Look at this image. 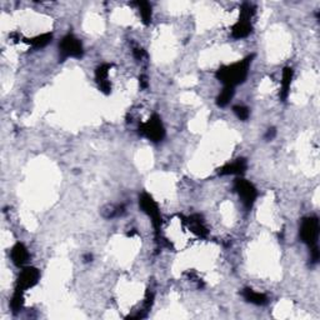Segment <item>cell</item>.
<instances>
[{
    "instance_id": "cell-9",
    "label": "cell",
    "mask_w": 320,
    "mask_h": 320,
    "mask_svg": "<svg viewBox=\"0 0 320 320\" xmlns=\"http://www.w3.org/2000/svg\"><path fill=\"white\" fill-rule=\"evenodd\" d=\"M112 68L110 64H103L100 67L96 68L95 70V79L98 83L99 89L103 91L104 94L112 93V84L109 81V70Z\"/></svg>"
},
{
    "instance_id": "cell-19",
    "label": "cell",
    "mask_w": 320,
    "mask_h": 320,
    "mask_svg": "<svg viewBox=\"0 0 320 320\" xmlns=\"http://www.w3.org/2000/svg\"><path fill=\"white\" fill-rule=\"evenodd\" d=\"M233 112H234V114L237 115L238 119L243 120V122L248 120L249 115H250V112H249L248 108L244 105H235L234 108H233Z\"/></svg>"
},
{
    "instance_id": "cell-1",
    "label": "cell",
    "mask_w": 320,
    "mask_h": 320,
    "mask_svg": "<svg viewBox=\"0 0 320 320\" xmlns=\"http://www.w3.org/2000/svg\"><path fill=\"white\" fill-rule=\"evenodd\" d=\"M253 58L254 55H249V57L240 60V62L219 68L217 73H215V77H217L218 80L224 84V86L235 88L237 85L245 81L246 77H248L249 68H250L251 62H253Z\"/></svg>"
},
{
    "instance_id": "cell-5",
    "label": "cell",
    "mask_w": 320,
    "mask_h": 320,
    "mask_svg": "<svg viewBox=\"0 0 320 320\" xmlns=\"http://www.w3.org/2000/svg\"><path fill=\"white\" fill-rule=\"evenodd\" d=\"M59 50L60 59L62 60L68 59V58H77V59H79L84 54L83 45H81L80 40L75 38L73 34H68L62 39L59 44Z\"/></svg>"
},
{
    "instance_id": "cell-18",
    "label": "cell",
    "mask_w": 320,
    "mask_h": 320,
    "mask_svg": "<svg viewBox=\"0 0 320 320\" xmlns=\"http://www.w3.org/2000/svg\"><path fill=\"white\" fill-rule=\"evenodd\" d=\"M23 294H24L23 290L15 288L14 295H13L12 301H10V306H12L13 313H18V311L23 308V304H24V295H23Z\"/></svg>"
},
{
    "instance_id": "cell-7",
    "label": "cell",
    "mask_w": 320,
    "mask_h": 320,
    "mask_svg": "<svg viewBox=\"0 0 320 320\" xmlns=\"http://www.w3.org/2000/svg\"><path fill=\"white\" fill-rule=\"evenodd\" d=\"M234 188L237 190L239 198L241 199V201H243L244 206L246 209H250L253 206L254 201H255L256 196H258V191H256L255 187L250 182L240 178V179L235 180Z\"/></svg>"
},
{
    "instance_id": "cell-21",
    "label": "cell",
    "mask_w": 320,
    "mask_h": 320,
    "mask_svg": "<svg viewBox=\"0 0 320 320\" xmlns=\"http://www.w3.org/2000/svg\"><path fill=\"white\" fill-rule=\"evenodd\" d=\"M275 134H277V130H275L274 128H272V129L268 130V133L265 134V138L268 139V140H272V139L275 136Z\"/></svg>"
},
{
    "instance_id": "cell-12",
    "label": "cell",
    "mask_w": 320,
    "mask_h": 320,
    "mask_svg": "<svg viewBox=\"0 0 320 320\" xmlns=\"http://www.w3.org/2000/svg\"><path fill=\"white\" fill-rule=\"evenodd\" d=\"M294 72L292 68H284L283 70V77H282V89H280V99L283 101L287 100L288 95H289L290 85H292Z\"/></svg>"
},
{
    "instance_id": "cell-22",
    "label": "cell",
    "mask_w": 320,
    "mask_h": 320,
    "mask_svg": "<svg viewBox=\"0 0 320 320\" xmlns=\"http://www.w3.org/2000/svg\"><path fill=\"white\" fill-rule=\"evenodd\" d=\"M140 86L141 88H146L148 86V78L145 75H141L140 77Z\"/></svg>"
},
{
    "instance_id": "cell-20",
    "label": "cell",
    "mask_w": 320,
    "mask_h": 320,
    "mask_svg": "<svg viewBox=\"0 0 320 320\" xmlns=\"http://www.w3.org/2000/svg\"><path fill=\"white\" fill-rule=\"evenodd\" d=\"M133 53H134V57L136 58V59L138 60H141L143 59L144 57H145V51L143 50V49H139V48H134V50H133Z\"/></svg>"
},
{
    "instance_id": "cell-3",
    "label": "cell",
    "mask_w": 320,
    "mask_h": 320,
    "mask_svg": "<svg viewBox=\"0 0 320 320\" xmlns=\"http://www.w3.org/2000/svg\"><path fill=\"white\" fill-rule=\"evenodd\" d=\"M254 10L253 7L249 4H244L240 10V18L232 28V35L234 39L246 38L253 30L251 27V15Z\"/></svg>"
},
{
    "instance_id": "cell-15",
    "label": "cell",
    "mask_w": 320,
    "mask_h": 320,
    "mask_svg": "<svg viewBox=\"0 0 320 320\" xmlns=\"http://www.w3.org/2000/svg\"><path fill=\"white\" fill-rule=\"evenodd\" d=\"M233 95H234V88H230V86H224V89L220 91V94L218 95V98H217L218 106H222V108L227 106L228 104L230 103V100H232Z\"/></svg>"
},
{
    "instance_id": "cell-8",
    "label": "cell",
    "mask_w": 320,
    "mask_h": 320,
    "mask_svg": "<svg viewBox=\"0 0 320 320\" xmlns=\"http://www.w3.org/2000/svg\"><path fill=\"white\" fill-rule=\"evenodd\" d=\"M39 279H40V273L36 268L34 266H27L22 270L19 278H18L17 288L18 289L25 292L27 289L35 287L38 284Z\"/></svg>"
},
{
    "instance_id": "cell-2",
    "label": "cell",
    "mask_w": 320,
    "mask_h": 320,
    "mask_svg": "<svg viewBox=\"0 0 320 320\" xmlns=\"http://www.w3.org/2000/svg\"><path fill=\"white\" fill-rule=\"evenodd\" d=\"M300 238L309 246L311 253V259L316 263L319 259V219L316 217H308L301 222Z\"/></svg>"
},
{
    "instance_id": "cell-10",
    "label": "cell",
    "mask_w": 320,
    "mask_h": 320,
    "mask_svg": "<svg viewBox=\"0 0 320 320\" xmlns=\"http://www.w3.org/2000/svg\"><path fill=\"white\" fill-rule=\"evenodd\" d=\"M248 164L244 158L234 160L233 163H228L219 169V175H241L245 173Z\"/></svg>"
},
{
    "instance_id": "cell-13",
    "label": "cell",
    "mask_w": 320,
    "mask_h": 320,
    "mask_svg": "<svg viewBox=\"0 0 320 320\" xmlns=\"http://www.w3.org/2000/svg\"><path fill=\"white\" fill-rule=\"evenodd\" d=\"M241 294H243L244 299H245L248 303L255 304V305H265L268 303V298L265 294L254 292L250 288H245Z\"/></svg>"
},
{
    "instance_id": "cell-17",
    "label": "cell",
    "mask_w": 320,
    "mask_h": 320,
    "mask_svg": "<svg viewBox=\"0 0 320 320\" xmlns=\"http://www.w3.org/2000/svg\"><path fill=\"white\" fill-rule=\"evenodd\" d=\"M136 5L139 7V13H140L141 20L145 25H149L151 23V7L149 3L146 2H140L136 3Z\"/></svg>"
},
{
    "instance_id": "cell-6",
    "label": "cell",
    "mask_w": 320,
    "mask_h": 320,
    "mask_svg": "<svg viewBox=\"0 0 320 320\" xmlns=\"http://www.w3.org/2000/svg\"><path fill=\"white\" fill-rule=\"evenodd\" d=\"M139 205L143 209L144 213L150 218L156 234H159V229L162 227V215H160L158 204L155 203V200L149 194L144 193L139 198Z\"/></svg>"
},
{
    "instance_id": "cell-14",
    "label": "cell",
    "mask_w": 320,
    "mask_h": 320,
    "mask_svg": "<svg viewBox=\"0 0 320 320\" xmlns=\"http://www.w3.org/2000/svg\"><path fill=\"white\" fill-rule=\"evenodd\" d=\"M188 225H189V228L191 229V232L195 233V234L199 235V237L204 238V237H206V234H208V230H206L205 225L203 224V222H201V219L199 215H194V217L189 218Z\"/></svg>"
},
{
    "instance_id": "cell-11",
    "label": "cell",
    "mask_w": 320,
    "mask_h": 320,
    "mask_svg": "<svg viewBox=\"0 0 320 320\" xmlns=\"http://www.w3.org/2000/svg\"><path fill=\"white\" fill-rule=\"evenodd\" d=\"M10 256H12V260L15 265L24 266L29 259V251L27 246L22 243L15 244L12 248V251H10Z\"/></svg>"
},
{
    "instance_id": "cell-4",
    "label": "cell",
    "mask_w": 320,
    "mask_h": 320,
    "mask_svg": "<svg viewBox=\"0 0 320 320\" xmlns=\"http://www.w3.org/2000/svg\"><path fill=\"white\" fill-rule=\"evenodd\" d=\"M139 133L151 141H155V143L162 141L165 136V129L163 127L162 119L158 115L154 114L148 122L143 123L139 127Z\"/></svg>"
},
{
    "instance_id": "cell-16",
    "label": "cell",
    "mask_w": 320,
    "mask_h": 320,
    "mask_svg": "<svg viewBox=\"0 0 320 320\" xmlns=\"http://www.w3.org/2000/svg\"><path fill=\"white\" fill-rule=\"evenodd\" d=\"M51 38H53V35H51L50 33H45L30 39V40H28V43L30 44L33 48H44V46H46L49 43H50Z\"/></svg>"
}]
</instances>
